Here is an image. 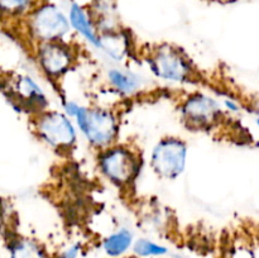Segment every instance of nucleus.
I'll list each match as a JSON object with an SVG mask.
<instances>
[{
  "label": "nucleus",
  "instance_id": "1",
  "mask_svg": "<svg viewBox=\"0 0 259 258\" xmlns=\"http://www.w3.org/2000/svg\"><path fill=\"white\" fill-rule=\"evenodd\" d=\"M143 60L149 71L161 80L177 83L204 82L201 71L199 70L189 53L174 43H154L143 50Z\"/></svg>",
  "mask_w": 259,
  "mask_h": 258
},
{
  "label": "nucleus",
  "instance_id": "2",
  "mask_svg": "<svg viewBox=\"0 0 259 258\" xmlns=\"http://www.w3.org/2000/svg\"><path fill=\"white\" fill-rule=\"evenodd\" d=\"M65 114L75 118L78 131L96 151L118 143L119 119L115 111L106 108H90L76 101H63Z\"/></svg>",
  "mask_w": 259,
  "mask_h": 258
},
{
  "label": "nucleus",
  "instance_id": "3",
  "mask_svg": "<svg viewBox=\"0 0 259 258\" xmlns=\"http://www.w3.org/2000/svg\"><path fill=\"white\" fill-rule=\"evenodd\" d=\"M96 162L100 174L121 195L131 196L134 194L137 180L143 166V159L138 149L132 148L128 144L115 143L98 151Z\"/></svg>",
  "mask_w": 259,
  "mask_h": 258
},
{
  "label": "nucleus",
  "instance_id": "4",
  "mask_svg": "<svg viewBox=\"0 0 259 258\" xmlns=\"http://www.w3.org/2000/svg\"><path fill=\"white\" fill-rule=\"evenodd\" d=\"M181 121L187 131L214 133L229 123V116L219 101L204 93L189 94L179 105Z\"/></svg>",
  "mask_w": 259,
  "mask_h": 258
},
{
  "label": "nucleus",
  "instance_id": "5",
  "mask_svg": "<svg viewBox=\"0 0 259 258\" xmlns=\"http://www.w3.org/2000/svg\"><path fill=\"white\" fill-rule=\"evenodd\" d=\"M29 118L30 128L35 138L51 149L65 156L75 149L77 132L70 116L65 113L46 109L42 113Z\"/></svg>",
  "mask_w": 259,
  "mask_h": 258
},
{
  "label": "nucleus",
  "instance_id": "6",
  "mask_svg": "<svg viewBox=\"0 0 259 258\" xmlns=\"http://www.w3.org/2000/svg\"><path fill=\"white\" fill-rule=\"evenodd\" d=\"M0 90L15 110L28 114V116H33L48 109L45 91L30 76L24 73H8L7 77L0 80Z\"/></svg>",
  "mask_w": 259,
  "mask_h": 258
},
{
  "label": "nucleus",
  "instance_id": "7",
  "mask_svg": "<svg viewBox=\"0 0 259 258\" xmlns=\"http://www.w3.org/2000/svg\"><path fill=\"white\" fill-rule=\"evenodd\" d=\"M189 147L182 138L166 136L159 139L151 153V168L157 177L175 181L184 174L187 164Z\"/></svg>",
  "mask_w": 259,
  "mask_h": 258
},
{
  "label": "nucleus",
  "instance_id": "8",
  "mask_svg": "<svg viewBox=\"0 0 259 258\" xmlns=\"http://www.w3.org/2000/svg\"><path fill=\"white\" fill-rule=\"evenodd\" d=\"M76 47L65 39L43 42L34 46V60L40 72L51 81H60L77 63Z\"/></svg>",
  "mask_w": 259,
  "mask_h": 258
},
{
  "label": "nucleus",
  "instance_id": "9",
  "mask_svg": "<svg viewBox=\"0 0 259 258\" xmlns=\"http://www.w3.org/2000/svg\"><path fill=\"white\" fill-rule=\"evenodd\" d=\"M70 28L68 18L53 4H45L37 8L30 13L27 20V33L33 46L65 39Z\"/></svg>",
  "mask_w": 259,
  "mask_h": 258
},
{
  "label": "nucleus",
  "instance_id": "10",
  "mask_svg": "<svg viewBox=\"0 0 259 258\" xmlns=\"http://www.w3.org/2000/svg\"><path fill=\"white\" fill-rule=\"evenodd\" d=\"M68 22L70 25L80 33L91 46L100 50L101 42L100 35H99L98 29L95 27V23L91 19L90 15L86 13V10L77 3H72L70 8V14H68Z\"/></svg>",
  "mask_w": 259,
  "mask_h": 258
},
{
  "label": "nucleus",
  "instance_id": "11",
  "mask_svg": "<svg viewBox=\"0 0 259 258\" xmlns=\"http://www.w3.org/2000/svg\"><path fill=\"white\" fill-rule=\"evenodd\" d=\"M106 77L111 88L115 89L121 95H134L144 86V78L128 68H110L106 73Z\"/></svg>",
  "mask_w": 259,
  "mask_h": 258
},
{
  "label": "nucleus",
  "instance_id": "12",
  "mask_svg": "<svg viewBox=\"0 0 259 258\" xmlns=\"http://www.w3.org/2000/svg\"><path fill=\"white\" fill-rule=\"evenodd\" d=\"M133 244V233L129 229H119L106 237L103 242L105 253L110 257H119L124 254Z\"/></svg>",
  "mask_w": 259,
  "mask_h": 258
},
{
  "label": "nucleus",
  "instance_id": "13",
  "mask_svg": "<svg viewBox=\"0 0 259 258\" xmlns=\"http://www.w3.org/2000/svg\"><path fill=\"white\" fill-rule=\"evenodd\" d=\"M12 258H46L39 245L29 239H15L10 245Z\"/></svg>",
  "mask_w": 259,
  "mask_h": 258
},
{
  "label": "nucleus",
  "instance_id": "14",
  "mask_svg": "<svg viewBox=\"0 0 259 258\" xmlns=\"http://www.w3.org/2000/svg\"><path fill=\"white\" fill-rule=\"evenodd\" d=\"M134 253L139 257H159L168 253L166 247L148 239H138L133 245Z\"/></svg>",
  "mask_w": 259,
  "mask_h": 258
},
{
  "label": "nucleus",
  "instance_id": "15",
  "mask_svg": "<svg viewBox=\"0 0 259 258\" xmlns=\"http://www.w3.org/2000/svg\"><path fill=\"white\" fill-rule=\"evenodd\" d=\"M32 0H0V12L3 14L18 17L29 9Z\"/></svg>",
  "mask_w": 259,
  "mask_h": 258
},
{
  "label": "nucleus",
  "instance_id": "16",
  "mask_svg": "<svg viewBox=\"0 0 259 258\" xmlns=\"http://www.w3.org/2000/svg\"><path fill=\"white\" fill-rule=\"evenodd\" d=\"M78 253H80V245L75 244L72 247L68 248L66 252H63L62 254L60 255V258H77Z\"/></svg>",
  "mask_w": 259,
  "mask_h": 258
},
{
  "label": "nucleus",
  "instance_id": "17",
  "mask_svg": "<svg viewBox=\"0 0 259 258\" xmlns=\"http://www.w3.org/2000/svg\"><path fill=\"white\" fill-rule=\"evenodd\" d=\"M5 215H7V202H5L4 199L0 197V223L3 222Z\"/></svg>",
  "mask_w": 259,
  "mask_h": 258
}]
</instances>
